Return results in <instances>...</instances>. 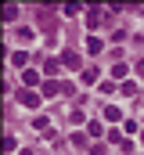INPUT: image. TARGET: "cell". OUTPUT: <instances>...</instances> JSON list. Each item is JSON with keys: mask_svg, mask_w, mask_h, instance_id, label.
Here are the masks:
<instances>
[{"mask_svg": "<svg viewBox=\"0 0 144 155\" xmlns=\"http://www.w3.org/2000/svg\"><path fill=\"white\" fill-rule=\"evenodd\" d=\"M58 94H72V83H58V79H47V83H43V97H58Z\"/></svg>", "mask_w": 144, "mask_h": 155, "instance_id": "6da1fadb", "label": "cell"}, {"mask_svg": "<svg viewBox=\"0 0 144 155\" xmlns=\"http://www.w3.org/2000/svg\"><path fill=\"white\" fill-rule=\"evenodd\" d=\"M40 97H43V94H33V90H18V105H25V108H36V105H40Z\"/></svg>", "mask_w": 144, "mask_h": 155, "instance_id": "7a4b0ae2", "label": "cell"}, {"mask_svg": "<svg viewBox=\"0 0 144 155\" xmlns=\"http://www.w3.org/2000/svg\"><path fill=\"white\" fill-rule=\"evenodd\" d=\"M58 61H61V65H65V69H72V72H76V69H79V54H76V51H65V54H61V58H58Z\"/></svg>", "mask_w": 144, "mask_h": 155, "instance_id": "3957f363", "label": "cell"}, {"mask_svg": "<svg viewBox=\"0 0 144 155\" xmlns=\"http://www.w3.org/2000/svg\"><path fill=\"white\" fill-rule=\"evenodd\" d=\"M22 83H25V90L40 87V72H36V69H25V72H22Z\"/></svg>", "mask_w": 144, "mask_h": 155, "instance_id": "277c9868", "label": "cell"}, {"mask_svg": "<svg viewBox=\"0 0 144 155\" xmlns=\"http://www.w3.org/2000/svg\"><path fill=\"white\" fill-rule=\"evenodd\" d=\"M105 22H108L105 11H90V15H87V25H90V29H97V25H105Z\"/></svg>", "mask_w": 144, "mask_h": 155, "instance_id": "5b68a950", "label": "cell"}, {"mask_svg": "<svg viewBox=\"0 0 144 155\" xmlns=\"http://www.w3.org/2000/svg\"><path fill=\"white\" fill-rule=\"evenodd\" d=\"M36 18H40V22H43L47 29L54 25V11H51V7H40V11H36Z\"/></svg>", "mask_w": 144, "mask_h": 155, "instance_id": "8992f818", "label": "cell"}, {"mask_svg": "<svg viewBox=\"0 0 144 155\" xmlns=\"http://www.w3.org/2000/svg\"><path fill=\"white\" fill-rule=\"evenodd\" d=\"M43 72H47L51 79H54L58 72H61V61H54V58H51V61H43Z\"/></svg>", "mask_w": 144, "mask_h": 155, "instance_id": "52a82bcc", "label": "cell"}, {"mask_svg": "<svg viewBox=\"0 0 144 155\" xmlns=\"http://www.w3.org/2000/svg\"><path fill=\"white\" fill-rule=\"evenodd\" d=\"M11 61H15V65H22V72H25V65H29V54H25V51H15V54H11Z\"/></svg>", "mask_w": 144, "mask_h": 155, "instance_id": "ba28073f", "label": "cell"}, {"mask_svg": "<svg viewBox=\"0 0 144 155\" xmlns=\"http://www.w3.org/2000/svg\"><path fill=\"white\" fill-rule=\"evenodd\" d=\"M18 18V7L15 4H4V22H15Z\"/></svg>", "mask_w": 144, "mask_h": 155, "instance_id": "9c48e42d", "label": "cell"}, {"mask_svg": "<svg viewBox=\"0 0 144 155\" xmlns=\"http://www.w3.org/2000/svg\"><path fill=\"white\" fill-rule=\"evenodd\" d=\"M101 47H105V43H101V40H97V36H87V51H90V54H97Z\"/></svg>", "mask_w": 144, "mask_h": 155, "instance_id": "30bf717a", "label": "cell"}, {"mask_svg": "<svg viewBox=\"0 0 144 155\" xmlns=\"http://www.w3.org/2000/svg\"><path fill=\"white\" fill-rule=\"evenodd\" d=\"M126 72H130V65H123V61L112 65V76H115V79H126Z\"/></svg>", "mask_w": 144, "mask_h": 155, "instance_id": "8fae6325", "label": "cell"}, {"mask_svg": "<svg viewBox=\"0 0 144 155\" xmlns=\"http://www.w3.org/2000/svg\"><path fill=\"white\" fill-rule=\"evenodd\" d=\"M83 83H90V87L97 83V65H94V69H83Z\"/></svg>", "mask_w": 144, "mask_h": 155, "instance_id": "7c38bea8", "label": "cell"}, {"mask_svg": "<svg viewBox=\"0 0 144 155\" xmlns=\"http://www.w3.org/2000/svg\"><path fill=\"white\" fill-rule=\"evenodd\" d=\"M105 119H112V123H119V119H123V112H119L115 105H108V108H105Z\"/></svg>", "mask_w": 144, "mask_h": 155, "instance_id": "4fadbf2b", "label": "cell"}, {"mask_svg": "<svg viewBox=\"0 0 144 155\" xmlns=\"http://www.w3.org/2000/svg\"><path fill=\"white\" fill-rule=\"evenodd\" d=\"M123 94H126V97H133V94H137V83H133V79H126V83H123Z\"/></svg>", "mask_w": 144, "mask_h": 155, "instance_id": "5bb4252c", "label": "cell"}, {"mask_svg": "<svg viewBox=\"0 0 144 155\" xmlns=\"http://www.w3.org/2000/svg\"><path fill=\"white\" fill-rule=\"evenodd\" d=\"M87 134H90V137H101V134H105V126H101V123H90V126H87Z\"/></svg>", "mask_w": 144, "mask_h": 155, "instance_id": "9a60e30c", "label": "cell"}, {"mask_svg": "<svg viewBox=\"0 0 144 155\" xmlns=\"http://www.w3.org/2000/svg\"><path fill=\"white\" fill-rule=\"evenodd\" d=\"M61 15H65V18H72V15H79V4H65V7H61Z\"/></svg>", "mask_w": 144, "mask_h": 155, "instance_id": "2e32d148", "label": "cell"}, {"mask_svg": "<svg viewBox=\"0 0 144 155\" xmlns=\"http://www.w3.org/2000/svg\"><path fill=\"white\" fill-rule=\"evenodd\" d=\"M72 144L76 148H87V134H72Z\"/></svg>", "mask_w": 144, "mask_h": 155, "instance_id": "e0dca14e", "label": "cell"}, {"mask_svg": "<svg viewBox=\"0 0 144 155\" xmlns=\"http://www.w3.org/2000/svg\"><path fill=\"white\" fill-rule=\"evenodd\" d=\"M15 148H18V141H15V137L7 134V137H4V152H15Z\"/></svg>", "mask_w": 144, "mask_h": 155, "instance_id": "ac0fdd59", "label": "cell"}, {"mask_svg": "<svg viewBox=\"0 0 144 155\" xmlns=\"http://www.w3.org/2000/svg\"><path fill=\"white\" fill-rule=\"evenodd\" d=\"M137 72H141V76H144V58H141V61H137Z\"/></svg>", "mask_w": 144, "mask_h": 155, "instance_id": "d6986e66", "label": "cell"}, {"mask_svg": "<svg viewBox=\"0 0 144 155\" xmlns=\"http://www.w3.org/2000/svg\"><path fill=\"white\" fill-rule=\"evenodd\" d=\"M22 155H36V152H22Z\"/></svg>", "mask_w": 144, "mask_h": 155, "instance_id": "ffe728a7", "label": "cell"}, {"mask_svg": "<svg viewBox=\"0 0 144 155\" xmlns=\"http://www.w3.org/2000/svg\"><path fill=\"white\" fill-rule=\"evenodd\" d=\"M141 137H144V130H141Z\"/></svg>", "mask_w": 144, "mask_h": 155, "instance_id": "44dd1931", "label": "cell"}]
</instances>
